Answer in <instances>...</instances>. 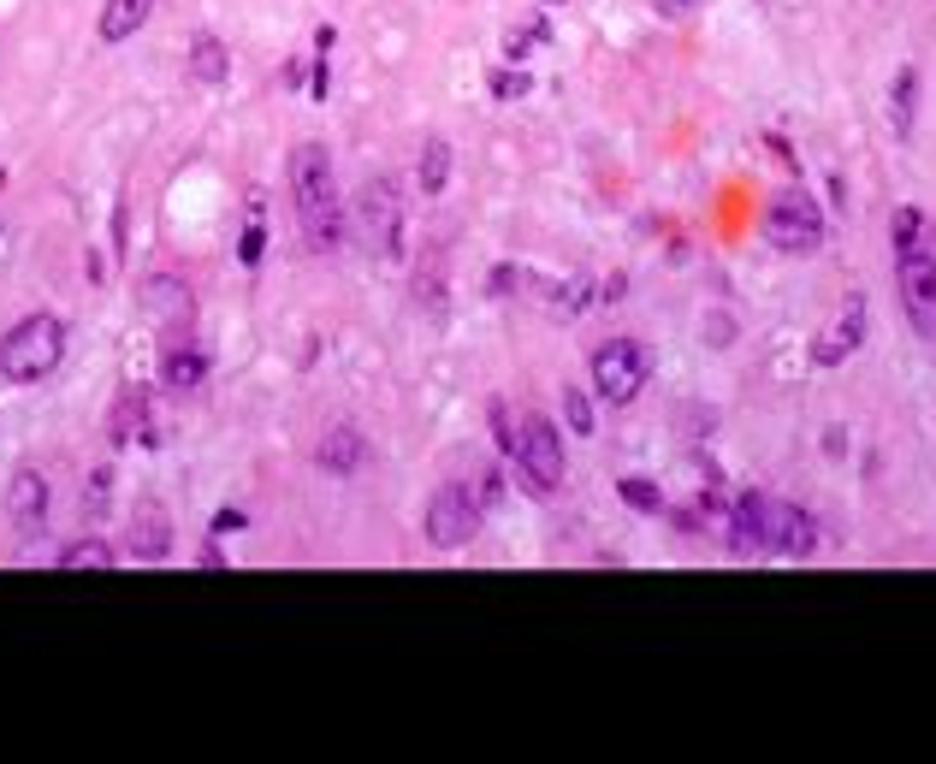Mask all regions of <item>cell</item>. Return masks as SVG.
Masks as SVG:
<instances>
[{"label":"cell","instance_id":"6da1fadb","mask_svg":"<svg viewBox=\"0 0 936 764\" xmlns=\"http://www.w3.org/2000/svg\"><path fill=\"white\" fill-rule=\"evenodd\" d=\"M290 208H297V226L309 249L332 255L344 243V196L339 179H332V155L320 142H297L290 149Z\"/></svg>","mask_w":936,"mask_h":764},{"label":"cell","instance_id":"7a4b0ae2","mask_svg":"<svg viewBox=\"0 0 936 764\" xmlns=\"http://www.w3.org/2000/svg\"><path fill=\"white\" fill-rule=\"evenodd\" d=\"M66 356V327L54 315H24L19 327L0 338V379H12V386H36V379H48L54 367Z\"/></svg>","mask_w":936,"mask_h":764},{"label":"cell","instance_id":"3957f363","mask_svg":"<svg viewBox=\"0 0 936 764\" xmlns=\"http://www.w3.org/2000/svg\"><path fill=\"white\" fill-rule=\"evenodd\" d=\"M587 379H593V398H598V403L623 409V403H635L640 391H647V379H652V356L635 344V338H610V344H598V350H593Z\"/></svg>","mask_w":936,"mask_h":764},{"label":"cell","instance_id":"277c9868","mask_svg":"<svg viewBox=\"0 0 936 764\" xmlns=\"http://www.w3.org/2000/svg\"><path fill=\"white\" fill-rule=\"evenodd\" d=\"M510 463H516L522 487H528L534 498H551V492L563 487V475H569V468H563V433L551 427L546 415H522Z\"/></svg>","mask_w":936,"mask_h":764},{"label":"cell","instance_id":"5b68a950","mask_svg":"<svg viewBox=\"0 0 936 764\" xmlns=\"http://www.w3.org/2000/svg\"><path fill=\"white\" fill-rule=\"evenodd\" d=\"M480 516H487L480 492H468L463 480H445V487H438V492L427 498L421 534H427V546H438V551H463L468 539L480 534Z\"/></svg>","mask_w":936,"mask_h":764},{"label":"cell","instance_id":"8992f818","mask_svg":"<svg viewBox=\"0 0 936 764\" xmlns=\"http://www.w3.org/2000/svg\"><path fill=\"white\" fill-rule=\"evenodd\" d=\"M356 226L362 238H368V249L379 261H398L403 255V196L391 179H368L356 190Z\"/></svg>","mask_w":936,"mask_h":764},{"label":"cell","instance_id":"52a82bcc","mask_svg":"<svg viewBox=\"0 0 936 764\" xmlns=\"http://www.w3.org/2000/svg\"><path fill=\"white\" fill-rule=\"evenodd\" d=\"M765 238H771V249H783V255H812V249L824 243V214H818V202L807 190H783L765 208Z\"/></svg>","mask_w":936,"mask_h":764},{"label":"cell","instance_id":"ba28073f","mask_svg":"<svg viewBox=\"0 0 936 764\" xmlns=\"http://www.w3.org/2000/svg\"><path fill=\"white\" fill-rule=\"evenodd\" d=\"M895 285H901V308L913 320V332L936 344V261L925 249H906V255H895Z\"/></svg>","mask_w":936,"mask_h":764},{"label":"cell","instance_id":"9c48e42d","mask_svg":"<svg viewBox=\"0 0 936 764\" xmlns=\"http://www.w3.org/2000/svg\"><path fill=\"white\" fill-rule=\"evenodd\" d=\"M142 315L167 332V344H179V338H190V320H196V297H190L179 273H149L142 278Z\"/></svg>","mask_w":936,"mask_h":764},{"label":"cell","instance_id":"30bf717a","mask_svg":"<svg viewBox=\"0 0 936 764\" xmlns=\"http://www.w3.org/2000/svg\"><path fill=\"white\" fill-rule=\"evenodd\" d=\"M723 522H729V551L735 557H765L771 551V498L765 492H741Z\"/></svg>","mask_w":936,"mask_h":764},{"label":"cell","instance_id":"8fae6325","mask_svg":"<svg viewBox=\"0 0 936 764\" xmlns=\"http://www.w3.org/2000/svg\"><path fill=\"white\" fill-rule=\"evenodd\" d=\"M7 522L19 539L42 534V522H48V480H42L36 468H19V475L7 480Z\"/></svg>","mask_w":936,"mask_h":764},{"label":"cell","instance_id":"7c38bea8","mask_svg":"<svg viewBox=\"0 0 936 764\" xmlns=\"http://www.w3.org/2000/svg\"><path fill=\"white\" fill-rule=\"evenodd\" d=\"M368 457H374L368 433H362V427H350V421H339V427H327V438H320V451H315L320 475H332V480L362 475V468H368Z\"/></svg>","mask_w":936,"mask_h":764},{"label":"cell","instance_id":"4fadbf2b","mask_svg":"<svg viewBox=\"0 0 936 764\" xmlns=\"http://www.w3.org/2000/svg\"><path fill=\"white\" fill-rule=\"evenodd\" d=\"M125 551L137 557V563H167L172 557V522H167V510H160L155 498L137 504V516H130V527H125Z\"/></svg>","mask_w":936,"mask_h":764},{"label":"cell","instance_id":"5bb4252c","mask_svg":"<svg viewBox=\"0 0 936 764\" xmlns=\"http://www.w3.org/2000/svg\"><path fill=\"white\" fill-rule=\"evenodd\" d=\"M859 344H866V303H859V297H847L842 320H836V327H830V332L812 344V362H818V367H842V362L854 356Z\"/></svg>","mask_w":936,"mask_h":764},{"label":"cell","instance_id":"9a60e30c","mask_svg":"<svg viewBox=\"0 0 936 764\" xmlns=\"http://www.w3.org/2000/svg\"><path fill=\"white\" fill-rule=\"evenodd\" d=\"M771 551L783 557H812L818 551V522L800 504H771Z\"/></svg>","mask_w":936,"mask_h":764},{"label":"cell","instance_id":"2e32d148","mask_svg":"<svg viewBox=\"0 0 936 764\" xmlns=\"http://www.w3.org/2000/svg\"><path fill=\"white\" fill-rule=\"evenodd\" d=\"M160 379H167L172 391H196L202 379H208V356H202L196 344H167V356H160Z\"/></svg>","mask_w":936,"mask_h":764},{"label":"cell","instance_id":"e0dca14e","mask_svg":"<svg viewBox=\"0 0 936 764\" xmlns=\"http://www.w3.org/2000/svg\"><path fill=\"white\" fill-rule=\"evenodd\" d=\"M149 12H155V0H107L101 7V42H130L149 24Z\"/></svg>","mask_w":936,"mask_h":764},{"label":"cell","instance_id":"ac0fdd59","mask_svg":"<svg viewBox=\"0 0 936 764\" xmlns=\"http://www.w3.org/2000/svg\"><path fill=\"white\" fill-rule=\"evenodd\" d=\"M445 184H450V142L427 137V142H421V155H415V190H421V196H445Z\"/></svg>","mask_w":936,"mask_h":764},{"label":"cell","instance_id":"d6986e66","mask_svg":"<svg viewBox=\"0 0 936 764\" xmlns=\"http://www.w3.org/2000/svg\"><path fill=\"white\" fill-rule=\"evenodd\" d=\"M60 569H66V575H107V569H113V546H107V539H95V534H83V539H71V546L60 551Z\"/></svg>","mask_w":936,"mask_h":764},{"label":"cell","instance_id":"ffe728a7","mask_svg":"<svg viewBox=\"0 0 936 764\" xmlns=\"http://www.w3.org/2000/svg\"><path fill=\"white\" fill-rule=\"evenodd\" d=\"M190 78L196 83H226L231 78V48L219 36H196V48H190Z\"/></svg>","mask_w":936,"mask_h":764},{"label":"cell","instance_id":"44dd1931","mask_svg":"<svg viewBox=\"0 0 936 764\" xmlns=\"http://www.w3.org/2000/svg\"><path fill=\"white\" fill-rule=\"evenodd\" d=\"M913 107H918V71L901 66L895 83H889V119H895V137H913Z\"/></svg>","mask_w":936,"mask_h":764},{"label":"cell","instance_id":"7402d4cb","mask_svg":"<svg viewBox=\"0 0 936 764\" xmlns=\"http://www.w3.org/2000/svg\"><path fill=\"white\" fill-rule=\"evenodd\" d=\"M142 421H149V403H142L137 391H125L119 409H113V445H130V438H142Z\"/></svg>","mask_w":936,"mask_h":764},{"label":"cell","instance_id":"603a6c76","mask_svg":"<svg viewBox=\"0 0 936 764\" xmlns=\"http://www.w3.org/2000/svg\"><path fill=\"white\" fill-rule=\"evenodd\" d=\"M617 498H623L628 510H640V516H658V510H664V492H658L652 480H635V475L617 480Z\"/></svg>","mask_w":936,"mask_h":764},{"label":"cell","instance_id":"cb8c5ba5","mask_svg":"<svg viewBox=\"0 0 936 764\" xmlns=\"http://www.w3.org/2000/svg\"><path fill=\"white\" fill-rule=\"evenodd\" d=\"M563 421H569V433H581V438H593L598 433V421H593V398L581 386H563Z\"/></svg>","mask_w":936,"mask_h":764},{"label":"cell","instance_id":"d4e9b609","mask_svg":"<svg viewBox=\"0 0 936 764\" xmlns=\"http://www.w3.org/2000/svg\"><path fill=\"white\" fill-rule=\"evenodd\" d=\"M889 238H895V255L918 249V243H925V214H918V208H895V219H889Z\"/></svg>","mask_w":936,"mask_h":764},{"label":"cell","instance_id":"484cf974","mask_svg":"<svg viewBox=\"0 0 936 764\" xmlns=\"http://www.w3.org/2000/svg\"><path fill=\"white\" fill-rule=\"evenodd\" d=\"M492 95H504V101L528 95V71H492Z\"/></svg>","mask_w":936,"mask_h":764},{"label":"cell","instance_id":"4316f807","mask_svg":"<svg viewBox=\"0 0 936 764\" xmlns=\"http://www.w3.org/2000/svg\"><path fill=\"white\" fill-rule=\"evenodd\" d=\"M107 487H113V468H95V480H90V492H83V504L101 516V504H107Z\"/></svg>","mask_w":936,"mask_h":764},{"label":"cell","instance_id":"83f0119b","mask_svg":"<svg viewBox=\"0 0 936 764\" xmlns=\"http://www.w3.org/2000/svg\"><path fill=\"white\" fill-rule=\"evenodd\" d=\"M261 249H267V231H261V226H250V231H243V243H238L243 267H255V261H261Z\"/></svg>","mask_w":936,"mask_h":764},{"label":"cell","instance_id":"f1b7e54d","mask_svg":"<svg viewBox=\"0 0 936 764\" xmlns=\"http://www.w3.org/2000/svg\"><path fill=\"white\" fill-rule=\"evenodd\" d=\"M238 527H243V510H219V516H214V539L219 534H238Z\"/></svg>","mask_w":936,"mask_h":764},{"label":"cell","instance_id":"f546056e","mask_svg":"<svg viewBox=\"0 0 936 764\" xmlns=\"http://www.w3.org/2000/svg\"><path fill=\"white\" fill-rule=\"evenodd\" d=\"M516 285H522V273H510V267H499V273H492V297H510Z\"/></svg>","mask_w":936,"mask_h":764},{"label":"cell","instance_id":"4dcf8cb0","mask_svg":"<svg viewBox=\"0 0 936 764\" xmlns=\"http://www.w3.org/2000/svg\"><path fill=\"white\" fill-rule=\"evenodd\" d=\"M706 338H711V344L723 350V344H729V338H735V332H729V320H723V315H711V320H706Z\"/></svg>","mask_w":936,"mask_h":764},{"label":"cell","instance_id":"1f68e13d","mask_svg":"<svg viewBox=\"0 0 936 764\" xmlns=\"http://www.w3.org/2000/svg\"><path fill=\"white\" fill-rule=\"evenodd\" d=\"M658 12H664V19H687V12H694V0H652Z\"/></svg>","mask_w":936,"mask_h":764},{"label":"cell","instance_id":"d6a6232c","mask_svg":"<svg viewBox=\"0 0 936 764\" xmlns=\"http://www.w3.org/2000/svg\"><path fill=\"white\" fill-rule=\"evenodd\" d=\"M528 54H534V48H528V36H522V31H510V60H528Z\"/></svg>","mask_w":936,"mask_h":764},{"label":"cell","instance_id":"836d02e7","mask_svg":"<svg viewBox=\"0 0 936 764\" xmlns=\"http://www.w3.org/2000/svg\"><path fill=\"white\" fill-rule=\"evenodd\" d=\"M202 569H226V557H219V546H214V539L202 546Z\"/></svg>","mask_w":936,"mask_h":764}]
</instances>
